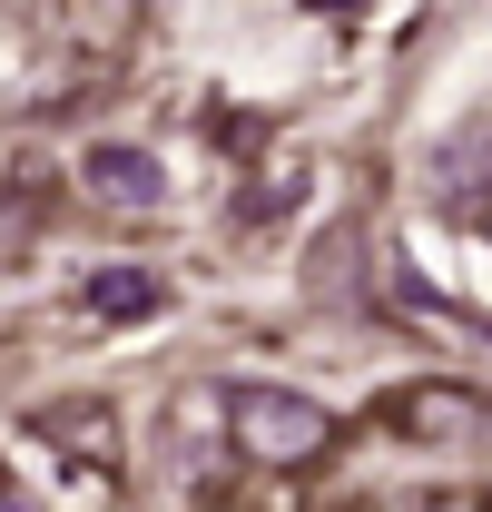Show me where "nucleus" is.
Returning <instances> with one entry per match:
<instances>
[{
    "label": "nucleus",
    "instance_id": "nucleus-1",
    "mask_svg": "<svg viewBox=\"0 0 492 512\" xmlns=\"http://www.w3.org/2000/svg\"><path fill=\"white\" fill-rule=\"evenodd\" d=\"M227 444L246 463H266V473H306V463L335 453V414L296 384H237L227 394Z\"/></svg>",
    "mask_w": 492,
    "mask_h": 512
},
{
    "label": "nucleus",
    "instance_id": "nucleus-7",
    "mask_svg": "<svg viewBox=\"0 0 492 512\" xmlns=\"http://www.w3.org/2000/svg\"><path fill=\"white\" fill-rule=\"evenodd\" d=\"M473 227H483V237H492V197H483V207H473Z\"/></svg>",
    "mask_w": 492,
    "mask_h": 512
},
{
    "label": "nucleus",
    "instance_id": "nucleus-2",
    "mask_svg": "<svg viewBox=\"0 0 492 512\" xmlns=\"http://www.w3.org/2000/svg\"><path fill=\"white\" fill-rule=\"evenodd\" d=\"M374 424H384V434H404V444H463V434L483 424V394H473V384L424 375V384L374 394Z\"/></svg>",
    "mask_w": 492,
    "mask_h": 512
},
{
    "label": "nucleus",
    "instance_id": "nucleus-4",
    "mask_svg": "<svg viewBox=\"0 0 492 512\" xmlns=\"http://www.w3.org/2000/svg\"><path fill=\"white\" fill-rule=\"evenodd\" d=\"M40 444L79 453L89 473H119V424H109V404H40Z\"/></svg>",
    "mask_w": 492,
    "mask_h": 512
},
{
    "label": "nucleus",
    "instance_id": "nucleus-3",
    "mask_svg": "<svg viewBox=\"0 0 492 512\" xmlns=\"http://www.w3.org/2000/svg\"><path fill=\"white\" fill-rule=\"evenodd\" d=\"M79 188L99 197L109 217H148V207L168 197V178H158V158H148V148H119V138H109V148H89V158H79Z\"/></svg>",
    "mask_w": 492,
    "mask_h": 512
},
{
    "label": "nucleus",
    "instance_id": "nucleus-5",
    "mask_svg": "<svg viewBox=\"0 0 492 512\" xmlns=\"http://www.w3.org/2000/svg\"><path fill=\"white\" fill-rule=\"evenodd\" d=\"M79 306H89V316H148V306H158V276H148V266H99V276L79 286Z\"/></svg>",
    "mask_w": 492,
    "mask_h": 512
},
{
    "label": "nucleus",
    "instance_id": "nucleus-6",
    "mask_svg": "<svg viewBox=\"0 0 492 512\" xmlns=\"http://www.w3.org/2000/svg\"><path fill=\"white\" fill-rule=\"evenodd\" d=\"M394 512H492V493H404Z\"/></svg>",
    "mask_w": 492,
    "mask_h": 512
},
{
    "label": "nucleus",
    "instance_id": "nucleus-8",
    "mask_svg": "<svg viewBox=\"0 0 492 512\" xmlns=\"http://www.w3.org/2000/svg\"><path fill=\"white\" fill-rule=\"evenodd\" d=\"M0 512H30V493H10V503H0Z\"/></svg>",
    "mask_w": 492,
    "mask_h": 512
}]
</instances>
